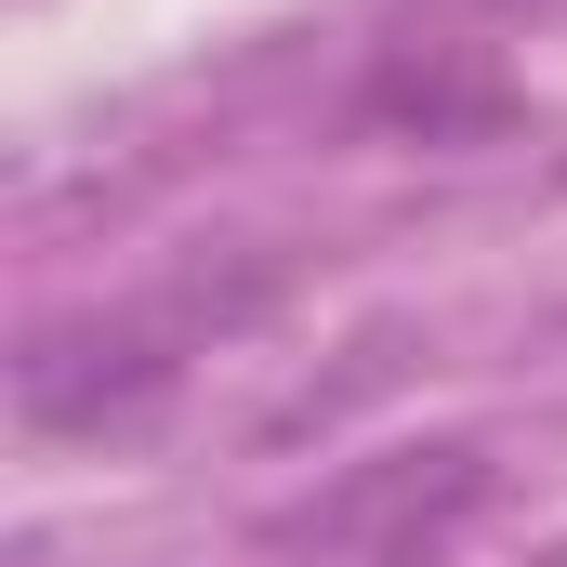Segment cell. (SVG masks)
Returning a JSON list of instances; mask_svg holds the SVG:
<instances>
[{"label": "cell", "mask_w": 567, "mask_h": 567, "mask_svg": "<svg viewBox=\"0 0 567 567\" xmlns=\"http://www.w3.org/2000/svg\"><path fill=\"white\" fill-rule=\"evenodd\" d=\"M488 449L475 435H410V449H370L343 462L317 502H290L265 528L278 567H449V542L488 515Z\"/></svg>", "instance_id": "obj_1"}, {"label": "cell", "mask_w": 567, "mask_h": 567, "mask_svg": "<svg viewBox=\"0 0 567 567\" xmlns=\"http://www.w3.org/2000/svg\"><path fill=\"white\" fill-rule=\"evenodd\" d=\"M172 370H185L172 317H93V330H40L27 370H13V396H27L40 435H106V423H145L172 396Z\"/></svg>", "instance_id": "obj_2"}]
</instances>
